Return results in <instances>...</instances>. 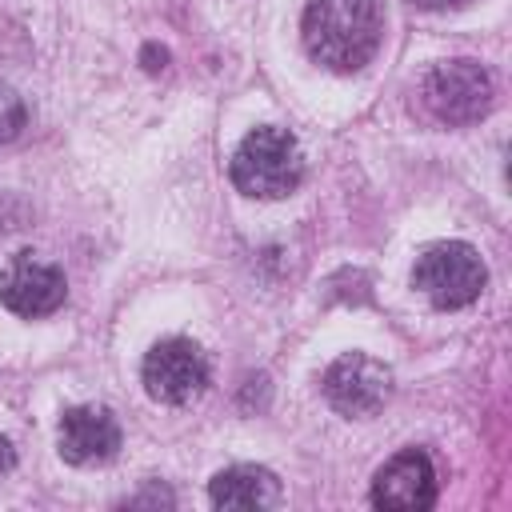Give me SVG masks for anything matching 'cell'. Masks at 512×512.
<instances>
[{
	"instance_id": "cell-10",
	"label": "cell",
	"mask_w": 512,
	"mask_h": 512,
	"mask_svg": "<svg viewBox=\"0 0 512 512\" xmlns=\"http://www.w3.org/2000/svg\"><path fill=\"white\" fill-rule=\"evenodd\" d=\"M208 500L216 508H276L280 504V480L260 464H232L212 476Z\"/></svg>"
},
{
	"instance_id": "cell-11",
	"label": "cell",
	"mask_w": 512,
	"mask_h": 512,
	"mask_svg": "<svg viewBox=\"0 0 512 512\" xmlns=\"http://www.w3.org/2000/svg\"><path fill=\"white\" fill-rule=\"evenodd\" d=\"M28 124V108H24V96L8 84H0V144H12Z\"/></svg>"
},
{
	"instance_id": "cell-2",
	"label": "cell",
	"mask_w": 512,
	"mask_h": 512,
	"mask_svg": "<svg viewBox=\"0 0 512 512\" xmlns=\"http://www.w3.org/2000/svg\"><path fill=\"white\" fill-rule=\"evenodd\" d=\"M228 176H232L236 192H244L252 200H284L304 180V152L292 132L264 124V128H252L236 144Z\"/></svg>"
},
{
	"instance_id": "cell-5",
	"label": "cell",
	"mask_w": 512,
	"mask_h": 512,
	"mask_svg": "<svg viewBox=\"0 0 512 512\" xmlns=\"http://www.w3.org/2000/svg\"><path fill=\"white\" fill-rule=\"evenodd\" d=\"M144 392L160 404H192L208 388V356L188 336L156 340L140 364Z\"/></svg>"
},
{
	"instance_id": "cell-14",
	"label": "cell",
	"mask_w": 512,
	"mask_h": 512,
	"mask_svg": "<svg viewBox=\"0 0 512 512\" xmlns=\"http://www.w3.org/2000/svg\"><path fill=\"white\" fill-rule=\"evenodd\" d=\"M12 464H16V452H12V440L8 436H0V480L12 472Z\"/></svg>"
},
{
	"instance_id": "cell-7",
	"label": "cell",
	"mask_w": 512,
	"mask_h": 512,
	"mask_svg": "<svg viewBox=\"0 0 512 512\" xmlns=\"http://www.w3.org/2000/svg\"><path fill=\"white\" fill-rule=\"evenodd\" d=\"M68 296L64 272L36 260V252H16L4 268H0V304L16 316H52Z\"/></svg>"
},
{
	"instance_id": "cell-3",
	"label": "cell",
	"mask_w": 512,
	"mask_h": 512,
	"mask_svg": "<svg viewBox=\"0 0 512 512\" xmlns=\"http://www.w3.org/2000/svg\"><path fill=\"white\" fill-rule=\"evenodd\" d=\"M412 284L436 308H464L484 292L488 268H484L480 252L468 240H440V244H432L416 256Z\"/></svg>"
},
{
	"instance_id": "cell-12",
	"label": "cell",
	"mask_w": 512,
	"mask_h": 512,
	"mask_svg": "<svg viewBox=\"0 0 512 512\" xmlns=\"http://www.w3.org/2000/svg\"><path fill=\"white\" fill-rule=\"evenodd\" d=\"M124 504H128V508H140V504H176V496H172L168 488H160V484H152V488H144V492H136V496H128Z\"/></svg>"
},
{
	"instance_id": "cell-13",
	"label": "cell",
	"mask_w": 512,
	"mask_h": 512,
	"mask_svg": "<svg viewBox=\"0 0 512 512\" xmlns=\"http://www.w3.org/2000/svg\"><path fill=\"white\" fill-rule=\"evenodd\" d=\"M140 60H144V68H148V72H160V68L168 64V52H164V48H156V44H148V48L140 52Z\"/></svg>"
},
{
	"instance_id": "cell-9",
	"label": "cell",
	"mask_w": 512,
	"mask_h": 512,
	"mask_svg": "<svg viewBox=\"0 0 512 512\" xmlns=\"http://www.w3.org/2000/svg\"><path fill=\"white\" fill-rule=\"evenodd\" d=\"M56 448L68 464H104L120 448V424L108 408L96 404L68 408L56 424Z\"/></svg>"
},
{
	"instance_id": "cell-4",
	"label": "cell",
	"mask_w": 512,
	"mask_h": 512,
	"mask_svg": "<svg viewBox=\"0 0 512 512\" xmlns=\"http://www.w3.org/2000/svg\"><path fill=\"white\" fill-rule=\"evenodd\" d=\"M492 96V76L476 60H444L428 68L420 84V100L440 124H476L480 116H488Z\"/></svg>"
},
{
	"instance_id": "cell-15",
	"label": "cell",
	"mask_w": 512,
	"mask_h": 512,
	"mask_svg": "<svg viewBox=\"0 0 512 512\" xmlns=\"http://www.w3.org/2000/svg\"><path fill=\"white\" fill-rule=\"evenodd\" d=\"M416 8H428V12H448V8H464L468 0H412Z\"/></svg>"
},
{
	"instance_id": "cell-1",
	"label": "cell",
	"mask_w": 512,
	"mask_h": 512,
	"mask_svg": "<svg viewBox=\"0 0 512 512\" xmlns=\"http://www.w3.org/2000/svg\"><path fill=\"white\" fill-rule=\"evenodd\" d=\"M384 36L380 0H308L300 16L304 52L328 72H360Z\"/></svg>"
},
{
	"instance_id": "cell-8",
	"label": "cell",
	"mask_w": 512,
	"mask_h": 512,
	"mask_svg": "<svg viewBox=\"0 0 512 512\" xmlns=\"http://www.w3.org/2000/svg\"><path fill=\"white\" fill-rule=\"evenodd\" d=\"M372 504L388 512H424L436 504V468L428 452L404 448L396 452L372 480Z\"/></svg>"
},
{
	"instance_id": "cell-6",
	"label": "cell",
	"mask_w": 512,
	"mask_h": 512,
	"mask_svg": "<svg viewBox=\"0 0 512 512\" xmlns=\"http://www.w3.org/2000/svg\"><path fill=\"white\" fill-rule=\"evenodd\" d=\"M324 400L352 420H364L372 412H380L392 396V368L368 352H344L328 364L324 380Z\"/></svg>"
}]
</instances>
